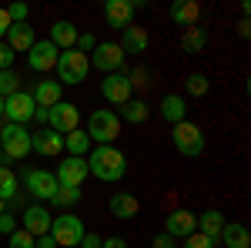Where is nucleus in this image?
<instances>
[{
    "instance_id": "obj_7",
    "label": "nucleus",
    "mask_w": 251,
    "mask_h": 248,
    "mask_svg": "<svg viewBox=\"0 0 251 248\" xmlns=\"http://www.w3.org/2000/svg\"><path fill=\"white\" fill-rule=\"evenodd\" d=\"M84 221H80L77 215H71V211H64V215H54V221H50V238L57 242V248H77L80 238H84Z\"/></svg>"
},
{
    "instance_id": "obj_10",
    "label": "nucleus",
    "mask_w": 251,
    "mask_h": 248,
    "mask_svg": "<svg viewBox=\"0 0 251 248\" xmlns=\"http://www.w3.org/2000/svg\"><path fill=\"white\" fill-rule=\"evenodd\" d=\"M47 128L50 131H57L60 138L71 131H77L80 128V111L77 104H71V101H60V104H54L50 111H47Z\"/></svg>"
},
{
    "instance_id": "obj_4",
    "label": "nucleus",
    "mask_w": 251,
    "mask_h": 248,
    "mask_svg": "<svg viewBox=\"0 0 251 248\" xmlns=\"http://www.w3.org/2000/svg\"><path fill=\"white\" fill-rule=\"evenodd\" d=\"M24 188L30 198H37V205H50L54 201V194H57V178L54 171H47V168H24Z\"/></svg>"
},
{
    "instance_id": "obj_40",
    "label": "nucleus",
    "mask_w": 251,
    "mask_h": 248,
    "mask_svg": "<svg viewBox=\"0 0 251 248\" xmlns=\"http://www.w3.org/2000/svg\"><path fill=\"white\" fill-rule=\"evenodd\" d=\"M94 47H97L94 34H80V37H77V44H74V51H80V54H91Z\"/></svg>"
},
{
    "instance_id": "obj_32",
    "label": "nucleus",
    "mask_w": 251,
    "mask_h": 248,
    "mask_svg": "<svg viewBox=\"0 0 251 248\" xmlns=\"http://www.w3.org/2000/svg\"><path fill=\"white\" fill-rule=\"evenodd\" d=\"M184 87H188V94H191V97H204L208 91H211V81H208L204 74H191L188 81H184Z\"/></svg>"
},
{
    "instance_id": "obj_22",
    "label": "nucleus",
    "mask_w": 251,
    "mask_h": 248,
    "mask_svg": "<svg viewBox=\"0 0 251 248\" xmlns=\"http://www.w3.org/2000/svg\"><path fill=\"white\" fill-rule=\"evenodd\" d=\"M171 20L177 24V27H198V20H201V3H194V0H174L171 3Z\"/></svg>"
},
{
    "instance_id": "obj_30",
    "label": "nucleus",
    "mask_w": 251,
    "mask_h": 248,
    "mask_svg": "<svg viewBox=\"0 0 251 248\" xmlns=\"http://www.w3.org/2000/svg\"><path fill=\"white\" fill-rule=\"evenodd\" d=\"M204 44H208V30H204V27H188L184 37H181V47H184L188 54H201Z\"/></svg>"
},
{
    "instance_id": "obj_21",
    "label": "nucleus",
    "mask_w": 251,
    "mask_h": 248,
    "mask_svg": "<svg viewBox=\"0 0 251 248\" xmlns=\"http://www.w3.org/2000/svg\"><path fill=\"white\" fill-rule=\"evenodd\" d=\"M218 245L225 248H251V231L241 221H225V228L218 235Z\"/></svg>"
},
{
    "instance_id": "obj_31",
    "label": "nucleus",
    "mask_w": 251,
    "mask_h": 248,
    "mask_svg": "<svg viewBox=\"0 0 251 248\" xmlns=\"http://www.w3.org/2000/svg\"><path fill=\"white\" fill-rule=\"evenodd\" d=\"M80 198H84V191L80 188H57V194H54V208H74Z\"/></svg>"
},
{
    "instance_id": "obj_20",
    "label": "nucleus",
    "mask_w": 251,
    "mask_h": 248,
    "mask_svg": "<svg viewBox=\"0 0 251 248\" xmlns=\"http://www.w3.org/2000/svg\"><path fill=\"white\" fill-rule=\"evenodd\" d=\"M30 97H34V104H37V108L50 111L54 104L64 101V87H60L57 81H47V77H44V81H37V87L30 91Z\"/></svg>"
},
{
    "instance_id": "obj_46",
    "label": "nucleus",
    "mask_w": 251,
    "mask_h": 248,
    "mask_svg": "<svg viewBox=\"0 0 251 248\" xmlns=\"http://www.w3.org/2000/svg\"><path fill=\"white\" fill-rule=\"evenodd\" d=\"M238 34H241V37H248V34H251V24H248V20H241V24H238Z\"/></svg>"
},
{
    "instance_id": "obj_25",
    "label": "nucleus",
    "mask_w": 251,
    "mask_h": 248,
    "mask_svg": "<svg viewBox=\"0 0 251 248\" xmlns=\"http://www.w3.org/2000/svg\"><path fill=\"white\" fill-rule=\"evenodd\" d=\"M161 117L168 121V124H181V121H188V104H184V97L177 94H164L161 97Z\"/></svg>"
},
{
    "instance_id": "obj_26",
    "label": "nucleus",
    "mask_w": 251,
    "mask_h": 248,
    "mask_svg": "<svg viewBox=\"0 0 251 248\" xmlns=\"http://www.w3.org/2000/svg\"><path fill=\"white\" fill-rule=\"evenodd\" d=\"M221 228H225V215L218 208H208L204 215H198V231L204 235V238H211L214 245H218V235H221Z\"/></svg>"
},
{
    "instance_id": "obj_28",
    "label": "nucleus",
    "mask_w": 251,
    "mask_h": 248,
    "mask_svg": "<svg viewBox=\"0 0 251 248\" xmlns=\"http://www.w3.org/2000/svg\"><path fill=\"white\" fill-rule=\"evenodd\" d=\"M20 191H17V174L10 171L7 165H0V201L3 205H10V201H17Z\"/></svg>"
},
{
    "instance_id": "obj_34",
    "label": "nucleus",
    "mask_w": 251,
    "mask_h": 248,
    "mask_svg": "<svg viewBox=\"0 0 251 248\" xmlns=\"http://www.w3.org/2000/svg\"><path fill=\"white\" fill-rule=\"evenodd\" d=\"M124 77H127V84H131V91L151 84V71H148V67H131V71H124Z\"/></svg>"
},
{
    "instance_id": "obj_15",
    "label": "nucleus",
    "mask_w": 251,
    "mask_h": 248,
    "mask_svg": "<svg viewBox=\"0 0 251 248\" xmlns=\"http://www.w3.org/2000/svg\"><path fill=\"white\" fill-rule=\"evenodd\" d=\"M57 57H60V51L50 40H37V44L27 51V64H30V71H37V74L54 71V67H57Z\"/></svg>"
},
{
    "instance_id": "obj_45",
    "label": "nucleus",
    "mask_w": 251,
    "mask_h": 248,
    "mask_svg": "<svg viewBox=\"0 0 251 248\" xmlns=\"http://www.w3.org/2000/svg\"><path fill=\"white\" fill-rule=\"evenodd\" d=\"M7 30H10V17H7V10L0 7V40L7 37Z\"/></svg>"
},
{
    "instance_id": "obj_5",
    "label": "nucleus",
    "mask_w": 251,
    "mask_h": 248,
    "mask_svg": "<svg viewBox=\"0 0 251 248\" xmlns=\"http://www.w3.org/2000/svg\"><path fill=\"white\" fill-rule=\"evenodd\" d=\"M0 151L7 161H24L30 154V131L24 124H0Z\"/></svg>"
},
{
    "instance_id": "obj_19",
    "label": "nucleus",
    "mask_w": 251,
    "mask_h": 248,
    "mask_svg": "<svg viewBox=\"0 0 251 248\" xmlns=\"http://www.w3.org/2000/svg\"><path fill=\"white\" fill-rule=\"evenodd\" d=\"M3 44H7L14 54H27V51L37 44V37H34V27H30V24H10V30H7Z\"/></svg>"
},
{
    "instance_id": "obj_17",
    "label": "nucleus",
    "mask_w": 251,
    "mask_h": 248,
    "mask_svg": "<svg viewBox=\"0 0 251 248\" xmlns=\"http://www.w3.org/2000/svg\"><path fill=\"white\" fill-rule=\"evenodd\" d=\"M30 151H37L40 158H60L64 154V138L50 128H44V131L30 134Z\"/></svg>"
},
{
    "instance_id": "obj_16",
    "label": "nucleus",
    "mask_w": 251,
    "mask_h": 248,
    "mask_svg": "<svg viewBox=\"0 0 251 248\" xmlns=\"http://www.w3.org/2000/svg\"><path fill=\"white\" fill-rule=\"evenodd\" d=\"M198 231V215L194 211H188V208H177V211H171L168 215V221H164V235H171L174 242L181 238H188V235H194Z\"/></svg>"
},
{
    "instance_id": "obj_6",
    "label": "nucleus",
    "mask_w": 251,
    "mask_h": 248,
    "mask_svg": "<svg viewBox=\"0 0 251 248\" xmlns=\"http://www.w3.org/2000/svg\"><path fill=\"white\" fill-rule=\"evenodd\" d=\"M171 144L174 151L184 154V158H201L204 154V131L191 121H181V124L171 128Z\"/></svg>"
},
{
    "instance_id": "obj_27",
    "label": "nucleus",
    "mask_w": 251,
    "mask_h": 248,
    "mask_svg": "<svg viewBox=\"0 0 251 248\" xmlns=\"http://www.w3.org/2000/svg\"><path fill=\"white\" fill-rule=\"evenodd\" d=\"M94 144H91V138L84 134V128H77V131L64 134V151L74 154V158H87V151H91Z\"/></svg>"
},
{
    "instance_id": "obj_18",
    "label": "nucleus",
    "mask_w": 251,
    "mask_h": 248,
    "mask_svg": "<svg viewBox=\"0 0 251 248\" xmlns=\"http://www.w3.org/2000/svg\"><path fill=\"white\" fill-rule=\"evenodd\" d=\"M117 47L124 51V57H127V54H144V51L151 47V34H148L144 27L131 24L127 30H121V44H117Z\"/></svg>"
},
{
    "instance_id": "obj_47",
    "label": "nucleus",
    "mask_w": 251,
    "mask_h": 248,
    "mask_svg": "<svg viewBox=\"0 0 251 248\" xmlns=\"http://www.w3.org/2000/svg\"><path fill=\"white\" fill-rule=\"evenodd\" d=\"M0 121H3V97H0Z\"/></svg>"
},
{
    "instance_id": "obj_38",
    "label": "nucleus",
    "mask_w": 251,
    "mask_h": 248,
    "mask_svg": "<svg viewBox=\"0 0 251 248\" xmlns=\"http://www.w3.org/2000/svg\"><path fill=\"white\" fill-rule=\"evenodd\" d=\"M184 248H214V242H211V238H204L201 231H194V235L184 238Z\"/></svg>"
},
{
    "instance_id": "obj_37",
    "label": "nucleus",
    "mask_w": 251,
    "mask_h": 248,
    "mask_svg": "<svg viewBox=\"0 0 251 248\" xmlns=\"http://www.w3.org/2000/svg\"><path fill=\"white\" fill-rule=\"evenodd\" d=\"M10 231H17V215L7 208L3 215H0V235H10Z\"/></svg>"
},
{
    "instance_id": "obj_24",
    "label": "nucleus",
    "mask_w": 251,
    "mask_h": 248,
    "mask_svg": "<svg viewBox=\"0 0 251 248\" xmlns=\"http://www.w3.org/2000/svg\"><path fill=\"white\" fill-rule=\"evenodd\" d=\"M107 208H111V215H114V218L131 221V218H137V211H141V201H137L134 194H127V191H117V194H111Z\"/></svg>"
},
{
    "instance_id": "obj_36",
    "label": "nucleus",
    "mask_w": 251,
    "mask_h": 248,
    "mask_svg": "<svg viewBox=\"0 0 251 248\" xmlns=\"http://www.w3.org/2000/svg\"><path fill=\"white\" fill-rule=\"evenodd\" d=\"M7 238H10V242H7V248H34V235H27L24 228L10 231Z\"/></svg>"
},
{
    "instance_id": "obj_33",
    "label": "nucleus",
    "mask_w": 251,
    "mask_h": 248,
    "mask_svg": "<svg viewBox=\"0 0 251 248\" xmlns=\"http://www.w3.org/2000/svg\"><path fill=\"white\" fill-rule=\"evenodd\" d=\"M20 91V77L14 71H0V97L7 101L10 94H17Z\"/></svg>"
},
{
    "instance_id": "obj_1",
    "label": "nucleus",
    "mask_w": 251,
    "mask_h": 248,
    "mask_svg": "<svg viewBox=\"0 0 251 248\" xmlns=\"http://www.w3.org/2000/svg\"><path fill=\"white\" fill-rule=\"evenodd\" d=\"M87 171L94 174L97 181L117 185V181L127 174V158L117 151L114 144H94V148L87 151Z\"/></svg>"
},
{
    "instance_id": "obj_29",
    "label": "nucleus",
    "mask_w": 251,
    "mask_h": 248,
    "mask_svg": "<svg viewBox=\"0 0 251 248\" xmlns=\"http://www.w3.org/2000/svg\"><path fill=\"white\" fill-rule=\"evenodd\" d=\"M121 114H124V121H127V124H144V121L151 117V108H148L141 97H131V101L121 108Z\"/></svg>"
},
{
    "instance_id": "obj_14",
    "label": "nucleus",
    "mask_w": 251,
    "mask_h": 248,
    "mask_svg": "<svg viewBox=\"0 0 251 248\" xmlns=\"http://www.w3.org/2000/svg\"><path fill=\"white\" fill-rule=\"evenodd\" d=\"M134 0H107L104 3V20H107V27H114V30H127L131 24H134Z\"/></svg>"
},
{
    "instance_id": "obj_11",
    "label": "nucleus",
    "mask_w": 251,
    "mask_h": 248,
    "mask_svg": "<svg viewBox=\"0 0 251 248\" xmlns=\"http://www.w3.org/2000/svg\"><path fill=\"white\" fill-rule=\"evenodd\" d=\"M34 111H37V104H34L30 91H24V87L3 101V121L7 124H27L34 117Z\"/></svg>"
},
{
    "instance_id": "obj_3",
    "label": "nucleus",
    "mask_w": 251,
    "mask_h": 248,
    "mask_svg": "<svg viewBox=\"0 0 251 248\" xmlns=\"http://www.w3.org/2000/svg\"><path fill=\"white\" fill-rule=\"evenodd\" d=\"M57 84L64 87V84H84L87 81V74H91V60H87V54H80V51H60V57H57Z\"/></svg>"
},
{
    "instance_id": "obj_13",
    "label": "nucleus",
    "mask_w": 251,
    "mask_h": 248,
    "mask_svg": "<svg viewBox=\"0 0 251 248\" xmlns=\"http://www.w3.org/2000/svg\"><path fill=\"white\" fill-rule=\"evenodd\" d=\"M50 221H54V215H50V208H44V205H27L24 215H20V228L27 231V235H34V238L47 235L50 231Z\"/></svg>"
},
{
    "instance_id": "obj_44",
    "label": "nucleus",
    "mask_w": 251,
    "mask_h": 248,
    "mask_svg": "<svg viewBox=\"0 0 251 248\" xmlns=\"http://www.w3.org/2000/svg\"><path fill=\"white\" fill-rule=\"evenodd\" d=\"M34 248H57V242H54V238H50V231H47V235L34 238Z\"/></svg>"
},
{
    "instance_id": "obj_35",
    "label": "nucleus",
    "mask_w": 251,
    "mask_h": 248,
    "mask_svg": "<svg viewBox=\"0 0 251 248\" xmlns=\"http://www.w3.org/2000/svg\"><path fill=\"white\" fill-rule=\"evenodd\" d=\"M7 10V17H10V24H27V17H30V7L27 3H20V0H14L10 7H3Z\"/></svg>"
},
{
    "instance_id": "obj_9",
    "label": "nucleus",
    "mask_w": 251,
    "mask_h": 248,
    "mask_svg": "<svg viewBox=\"0 0 251 248\" xmlns=\"http://www.w3.org/2000/svg\"><path fill=\"white\" fill-rule=\"evenodd\" d=\"M60 188H80L91 171H87V158H74V154H67L64 161H57V171H54Z\"/></svg>"
},
{
    "instance_id": "obj_48",
    "label": "nucleus",
    "mask_w": 251,
    "mask_h": 248,
    "mask_svg": "<svg viewBox=\"0 0 251 248\" xmlns=\"http://www.w3.org/2000/svg\"><path fill=\"white\" fill-rule=\"evenodd\" d=\"M3 211H7V205H3V201H0V215H3Z\"/></svg>"
},
{
    "instance_id": "obj_23",
    "label": "nucleus",
    "mask_w": 251,
    "mask_h": 248,
    "mask_svg": "<svg viewBox=\"0 0 251 248\" xmlns=\"http://www.w3.org/2000/svg\"><path fill=\"white\" fill-rule=\"evenodd\" d=\"M77 37H80V30L71 24V20H54L50 24V44L57 47V51H71L74 44H77Z\"/></svg>"
},
{
    "instance_id": "obj_41",
    "label": "nucleus",
    "mask_w": 251,
    "mask_h": 248,
    "mask_svg": "<svg viewBox=\"0 0 251 248\" xmlns=\"http://www.w3.org/2000/svg\"><path fill=\"white\" fill-rule=\"evenodd\" d=\"M100 242H104V238H100L97 231H84V238H80L77 248H100Z\"/></svg>"
},
{
    "instance_id": "obj_43",
    "label": "nucleus",
    "mask_w": 251,
    "mask_h": 248,
    "mask_svg": "<svg viewBox=\"0 0 251 248\" xmlns=\"http://www.w3.org/2000/svg\"><path fill=\"white\" fill-rule=\"evenodd\" d=\"M100 248H127V242H124L121 235H111V238H104V242H100Z\"/></svg>"
},
{
    "instance_id": "obj_42",
    "label": "nucleus",
    "mask_w": 251,
    "mask_h": 248,
    "mask_svg": "<svg viewBox=\"0 0 251 248\" xmlns=\"http://www.w3.org/2000/svg\"><path fill=\"white\" fill-rule=\"evenodd\" d=\"M151 248H177V242H174L171 235H164V231H161V235L151 238Z\"/></svg>"
},
{
    "instance_id": "obj_2",
    "label": "nucleus",
    "mask_w": 251,
    "mask_h": 248,
    "mask_svg": "<svg viewBox=\"0 0 251 248\" xmlns=\"http://www.w3.org/2000/svg\"><path fill=\"white\" fill-rule=\"evenodd\" d=\"M84 134L91 138V144H114V138L121 134V114L117 111H107V108H97L87 117Z\"/></svg>"
},
{
    "instance_id": "obj_39",
    "label": "nucleus",
    "mask_w": 251,
    "mask_h": 248,
    "mask_svg": "<svg viewBox=\"0 0 251 248\" xmlns=\"http://www.w3.org/2000/svg\"><path fill=\"white\" fill-rule=\"evenodd\" d=\"M14 57H17V54L0 40V71H14Z\"/></svg>"
},
{
    "instance_id": "obj_12",
    "label": "nucleus",
    "mask_w": 251,
    "mask_h": 248,
    "mask_svg": "<svg viewBox=\"0 0 251 248\" xmlns=\"http://www.w3.org/2000/svg\"><path fill=\"white\" fill-rule=\"evenodd\" d=\"M100 97H104L107 104H114V108H124V104L134 97V91H131V84H127L124 71H117V74H104V81H100Z\"/></svg>"
},
{
    "instance_id": "obj_8",
    "label": "nucleus",
    "mask_w": 251,
    "mask_h": 248,
    "mask_svg": "<svg viewBox=\"0 0 251 248\" xmlns=\"http://www.w3.org/2000/svg\"><path fill=\"white\" fill-rule=\"evenodd\" d=\"M91 60V67H97L100 74H117V71H124V51L117 47V40H100L94 51L87 54Z\"/></svg>"
}]
</instances>
